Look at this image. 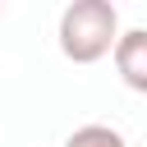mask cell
Instances as JSON below:
<instances>
[{"label": "cell", "instance_id": "cell-1", "mask_svg": "<svg viewBox=\"0 0 147 147\" xmlns=\"http://www.w3.org/2000/svg\"><path fill=\"white\" fill-rule=\"evenodd\" d=\"M119 37V9L110 0H74L64 5L60 14V28H55V41H60V55L74 60V64H96L110 55Z\"/></svg>", "mask_w": 147, "mask_h": 147}, {"label": "cell", "instance_id": "cell-2", "mask_svg": "<svg viewBox=\"0 0 147 147\" xmlns=\"http://www.w3.org/2000/svg\"><path fill=\"white\" fill-rule=\"evenodd\" d=\"M110 60H115L124 87L147 92V28H129V32H119L115 46H110Z\"/></svg>", "mask_w": 147, "mask_h": 147}, {"label": "cell", "instance_id": "cell-3", "mask_svg": "<svg viewBox=\"0 0 147 147\" xmlns=\"http://www.w3.org/2000/svg\"><path fill=\"white\" fill-rule=\"evenodd\" d=\"M64 147H129V142H124V133L110 129V124H78V129L64 138Z\"/></svg>", "mask_w": 147, "mask_h": 147}]
</instances>
